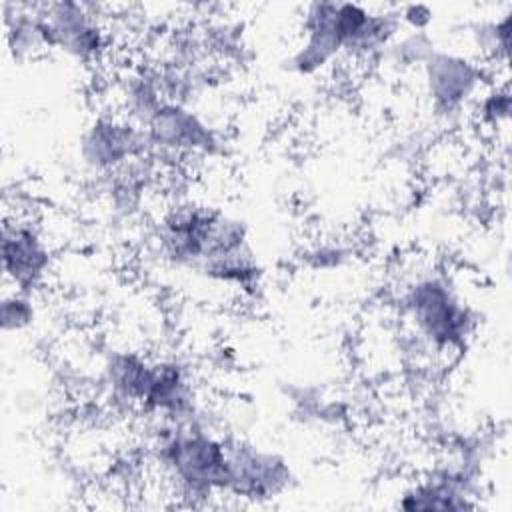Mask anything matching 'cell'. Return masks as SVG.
<instances>
[{
    "instance_id": "cell-1",
    "label": "cell",
    "mask_w": 512,
    "mask_h": 512,
    "mask_svg": "<svg viewBox=\"0 0 512 512\" xmlns=\"http://www.w3.org/2000/svg\"><path fill=\"white\" fill-rule=\"evenodd\" d=\"M154 240L166 262L194 270L214 284L246 290L256 286L262 272L246 222L218 206L178 202L166 208Z\"/></svg>"
},
{
    "instance_id": "cell-12",
    "label": "cell",
    "mask_w": 512,
    "mask_h": 512,
    "mask_svg": "<svg viewBox=\"0 0 512 512\" xmlns=\"http://www.w3.org/2000/svg\"><path fill=\"white\" fill-rule=\"evenodd\" d=\"M510 114V92L506 86H486L474 100V116L484 128H500Z\"/></svg>"
},
{
    "instance_id": "cell-9",
    "label": "cell",
    "mask_w": 512,
    "mask_h": 512,
    "mask_svg": "<svg viewBox=\"0 0 512 512\" xmlns=\"http://www.w3.org/2000/svg\"><path fill=\"white\" fill-rule=\"evenodd\" d=\"M288 482L290 468L284 458L240 440H228V496L272 498Z\"/></svg>"
},
{
    "instance_id": "cell-8",
    "label": "cell",
    "mask_w": 512,
    "mask_h": 512,
    "mask_svg": "<svg viewBox=\"0 0 512 512\" xmlns=\"http://www.w3.org/2000/svg\"><path fill=\"white\" fill-rule=\"evenodd\" d=\"M422 68L430 104L442 116L462 112L486 88L484 66L460 54L434 50Z\"/></svg>"
},
{
    "instance_id": "cell-4",
    "label": "cell",
    "mask_w": 512,
    "mask_h": 512,
    "mask_svg": "<svg viewBox=\"0 0 512 512\" xmlns=\"http://www.w3.org/2000/svg\"><path fill=\"white\" fill-rule=\"evenodd\" d=\"M82 162L104 176H118L134 162L152 158L146 130L128 116L102 114L92 120L80 140Z\"/></svg>"
},
{
    "instance_id": "cell-10",
    "label": "cell",
    "mask_w": 512,
    "mask_h": 512,
    "mask_svg": "<svg viewBox=\"0 0 512 512\" xmlns=\"http://www.w3.org/2000/svg\"><path fill=\"white\" fill-rule=\"evenodd\" d=\"M336 2H312L302 16V42L290 58L294 72L312 76L344 56V46L334 22Z\"/></svg>"
},
{
    "instance_id": "cell-3",
    "label": "cell",
    "mask_w": 512,
    "mask_h": 512,
    "mask_svg": "<svg viewBox=\"0 0 512 512\" xmlns=\"http://www.w3.org/2000/svg\"><path fill=\"white\" fill-rule=\"evenodd\" d=\"M152 454L178 496L210 500L228 492V440L196 420L164 424Z\"/></svg>"
},
{
    "instance_id": "cell-13",
    "label": "cell",
    "mask_w": 512,
    "mask_h": 512,
    "mask_svg": "<svg viewBox=\"0 0 512 512\" xmlns=\"http://www.w3.org/2000/svg\"><path fill=\"white\" fill-rule=\"evenodd\" d=\"M36 318V306H34V294L26 292H6L2 298V330L4 332H20L28 328Z\"/></svg>"
},
{
    "instance_id": "cell-11",
    "label": "cell",
    "mask_w": 512,
    "mask_h": 512,
    "mask_svg": "<svg viewBox=\"0 0 512 512\" xmlns=\"http://www.w3.org/2000/svg\"><path fill=\"white\" fill-rule=\"evenodd\" d=\"M404 510H462L474 508L468 486L460 472L444 470L410 484L398 498Z\"/></svg>"
},
{
    "instance_id": "cell-7",
    "label": "cell",
    "mask_w": 512,
    "mask_h": 512,
    "mask_svg": "<svg viewBox=\"0 0 512 512\" xmlns=\"http://www.w3.org/2000/svg\"><path fill=\"white\" fill-rule=\"evenodd\" d=\"M154 154H168L178 160L200 154H214L220 146L216 128L188 104L164 100L142 126Z\"/></svg>"
},
{
    "instance_id": "cell-14",
    "label": "cell",
    "mask_w": 512,
    "mask_h": 512,
    "mask_svg": "<svg viewBox=\"0 0 512 512\" xmlns=\"http://www.w3.org/2000/svg\"><path fill=\"white\" fill-rule=\"evenodd\" d=\"M400 24H406L410 32H426L430 22L434 20V12L424 4H408L398 8Z\"/></svg>"
},
{
    "instance_id": "cell-2",
    "label": "cell",
    "mask_w": 512,
    "mask_h": 512,
    "mask_svg": "<svg viewBox=\"0 0 512 512\" xmlns=\"http://www.w3.org/2000/svg\"><path fill=\"white\" fill-rule=\"evenodd\" d=\"M400 318L408 324L410 336L436 356L460 354L476 326L472 308L440 270L418 272L404 282Z\"/></svg>"
},
{
    "instance_id": "cell-5",
    "label": "cell",
    "mask_w": 512,
    "mask_h": 512,
    "mask_svg": "<svg viewBox=\"0 0 512 512\" xmlns=\"http://www.w3.org/2000/svg\"><path fill=\"white\" fill-rule=\"evenodd\" d=\"M2 270L6 284L18 292L36 294L48 282L52 250L38 224L26 214L4 216Z\"/></svg>"
},
{
    "instance_id": "cell-6",
    "label": "cell",
    "mask_w": 512,
    "mask_h": 512,
    "mask_svg": "<svg viewBox=\"0 0 512 512\" xmlns=\"http://www.w3.org/2000/svg\"><path fill=\"white\" fill-rule=\"evenodd\" d=\"M42 10L48 24L50 50L94 64L110 48V32L98 14V6L64 0L42 4Z\"/></svg>"
}]
</instances>
